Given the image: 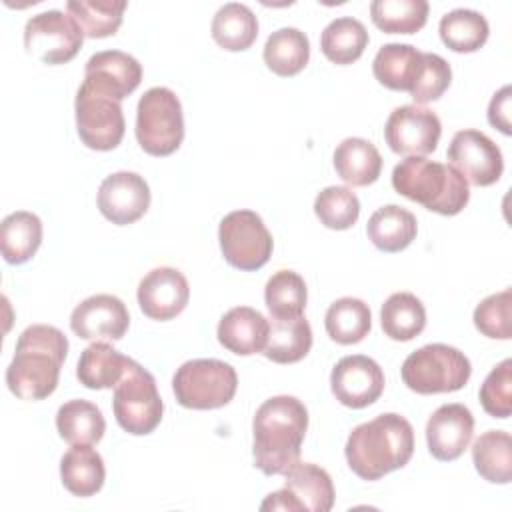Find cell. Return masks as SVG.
<instances>
[{
    "label": "cell",
    "instance_id": "obj_1",
    "mask_svg": "<svg viewBox=\"0 0 512 512\" xmlns=\"http://www.w3.org/2000/svg\"><path fill=\"white\" fill-rule=\"evenodd\" d=\"M308 430V410L294 396H272L254 414V464L266 476L286 474L298 462Z\"/></svg>",
    "mask_w": 512,
    "mask_h": 512
},
{
    "label": "cell",
    "instance_id": "obj_2",
    "mask_svg": "<svg viewBox=\"0 0 512 512\" xmlns=\"http://www.w3.org/2000/svg\"><path fill=\"white\" fill-rule=\"evenodd\" d=\"M68 354V338L48 324L28 326L16 342V352L6 368V384L20 400L48 398L56 386Z\"/></svg>",
    "mask_w": 512,
    "mask_h": 512
},
{
    "label": "cell",
    "instance_id": "obj_3",
    "mask_svg": "<svg viewBox=\"0 0 512 512\" xmlns=\"http://www.w3.org/2000/svg\"><path fill=\"white\" fill-rule=\"evenodd\" d=\"M414 452L412 424L394 412L358 424L344 446L350 470L362 480H378L408 464Z\"/></svg>",
    "mask_w": 512,
    "mask_h": 512
},
{
    "label": "cell",
    "instance_id": "obj_4",
    "mask_svg": "<svg viewBox=\"0 0 512 512\" xmlns=\"http://www.w3.org/2000/svg\"><path fill=\"white\" fill-rule=\"evenodd\" d=\"M392 186L398 194L442 216H454L470 200L466 178L450 164L422 156H408L392 170Z\"/></svg>",
    "mask_w": 512,
    "mask_h": 512
},
{
    "label": "cell",
    "instance_id": "obj_5",
    "mask_svg": "<svg viewBox=\"0 0 512 512\" xmlns=\"http://www.w3.org/2000/svg\"><path fill=\"white\" fill-rule=\"evenodd\" d=\"M402 380L416 394L456 392L472 374L470 360L454 346L426 344L414 350L402 364Z\"/></svg>",
    "mask_w": 512,
    "mask_h": 512
},
{
    "label": "cell",
    "instance_id": "obj_6",
    "mask_svg": "<svg viewBox=\"0 0 512 512\" xmlns=\"http://www.w3.org/2000/svg\"><path fill=\"white\" fill-rule=\"evenodd\" d=\"M136 140L150 156H170L184 140V116L178 96L164 86L146 90L136 108Z\"/></svg>",
    "mask_w": 512,
    "mask_h": 512
},
{
    "label": "cell",
    "instance_id": "obj_7",
    "mask_svg": "<svg viewBox=\"0 0 512 512\" xmlns=\"http://www.w3.org/2000/svg\"><path fill=\"white\" fill-rule=\"evenodd\" d=\"M238 388L236 370L216 358L184 362L174 378L172 390L180 406L190 410H214L226 406Z\"/></svg>",
    "mask_w": 512,
    "mask_h": 512
},
{
    "label": "cell",
    "instance_id": "obj_8",
    "mask_svg": "<svg viewBox=\"0 0 512 512\" xmlns=\"http://www.w3.org/2000/svg\"><path fill=\"white\" fill-rule=\"evenodd\" d=\"M112 408L116 422L128 434L144 436L160 424L164 404L156 380L136 360H130L122 380L114 386Z\"/></svg>",
    "mask_w": 512,
    "mask_h": 512
},
{
    "label": "cell",
    "instance_id": "obj_9",
    "mask_svg": "<svg viewBox=\"0 0 512 512\" xmlns=\"http://www.w3.org/2000/svg\"><path fill=\"white\" fill-rule=\"evenodd\" d=\"M218 240L224 260L244 272L262 268L272 256V234L252 210H234L218 226Z\"/></svg>",
    "mask_w": 512,
    "mask_h": 512
},
{
    "label": "cell",
    "instance_id": "obj_10",
    "mask_svg": "<svg viewBox=\"0 0 512 512\" xmlns=\"http://www.w3.org/2000/svg\"><path fill=\"white\" fill-rule=\"evenodd\" d=\"M76 130L92 150H114L124 136V114L118 100L82 82L74 100Z\"/></svg>",
    "mask_w": 512,
    "mask_h": 512
},
{
    "label": "cell",
    "instance_id": "obj_11",
    "mask_svg": "<svg viewBox=\"0 0 512 512\" xmlns=\"http://www.w3.org/2000/svg\"><path fill=\"white\" fill-rule=\"evenodd\" d=\"M82 40L80 26L60 10L40 12L24 26L26 52L44 64L70 62L82 48Z\"/></svg>",
    "mask_w": 512,
    "mask_h": 512
},
{
    "label": "cell",
    "instance_id": "obj_12",
    "mask_svg": "<svg viewBox=\"0 0 512 512\" xmlns=\"http://www.w3.org/2000/svg\"><path fill=\"white\" fill-rule=\"evenodd\" d=\"M440 134V118L432 110L416 104L394 108L384 126V138L390 150L406 156H424L434 152Z\"/></svg>",
    "mask_w": 512,
    "mask_h": 512
},
{
    "label": "cell",
    "instance_id": "obj_13",
    "mask_svg": "<svg viewBox=\"0 0 512 512\" xmlns=\"http://www.w3.org/2000/svg\"><path fill=\"white\" fill-rule=\"evenodd\" d=\"M448 160L474 186L498 182L504 170L500 148L484 132L472 128L454 134L448 146Z\"/></svg>",
    "mask_w": 512,
    "mask_h": 512
},
{
    "label": "cell",
    "instance_id": "obj_14",
    "mask_svg": "<svg viewBox=\"0 0 512 512\" xmlns=\"http://www.w3.org/2000/svg\"><path fill=\"white\" fill-rule=\"evenodd\" d=\"M336 400L348 408H366L384 392V372L376 360L364 354L344 356L330 374Z\"/></svg>",
    "mask_w": 512,
    "mask_h": 512
},
{
    "label": "cell",
    "instance_id": "obj_15",
    "mask_svg": "<svg viewBox=\"0 0 512 512\" xmlns=\"http://www.w3.org/2000/svg\"><path fill=\"white\" fill-rule=\"evenodd\" d=\"M130 324L126 304L112 294H94L82 300L70 316L72 332L82 340L116 342Z\"/></svg>",
    "mask_w": 512,
    "mask_h": 512
},
{
    "label": "cell",
    "instance_id": "obj_16",
    "mask_svg": "<svg viewBox=\"0 0 512 512\" xmlns=\"http://www.w3.org/2000/svg\"><path fill=\"white\" fill-rule=\"evenodd\" d=\"M150 206V188L136 172H114L98 188V208L106 220L118 226L136 222Z\"/></svg>",
    "mask_w": 512,
    "mask_h": 512
},
{
    "label": "cell",
    "instance_id": "obj_17",
    "mask_svg": "<svg viewBox=\"0 0 512 512\" xmlns=\"http://www.w3.org/2000/svg\"><path fill=\"white\" fill-rule=\"evenodd\" d=\"M190 286L186 276L170 266L150 270L138 284L140 310L152 320H172L188 304Z\"/></svg>",
    "mask_w": 512,
    "mask_h": 512
},
{
    "label": "cell",
    "instance_id": "obj_18",
    "mask_svg": "<svg viewBox=\"0 0 512 512\" xmlns=\"http://www.w3.org/2000/svg\"><path fill=\"white\" fill-rule=\"evenodd\" d=\"M474 434V416L464 404H442L426 424L428 450L436 460L450 462L464 454Z\"/></svg>",
    "mask_w": 512,
    "mask_h": 512
},
{
    "label": "cell",
    "instance_id": "obj_19",
    "mask_svg": "<svg viewBox=\"0 0 512 512\" xmlns=\"http://www.w3.org/2000/svg\"><path fill=\"white\" fill-rule=\"evenodd\" d=\"M142 80L140 62L122 50H102L88 58L84 70V82L96 90L124 100L132 94Z\"/></svg>",
    "mask_w": 512,
    "mask_h": 512
},
{
    "label": "cell",
    "instance_id": "obj_20",
    "mask_svg": "<svg viewBox=\"0 0 512 512\" xmlns=\"http://www.w3.org/2000/svg\"><path fill=\"white\" fill-rule=\"evenodd\" d=\"M270 322L250 306L230 308L218 324V342L238 356L262 352L268 340Z\"/></svg>",
    "mask_w": 512,
    "mask_h": 512
},
{
    "label": "cell",
    "instance_id": "obj_21",
    "mask_svg": "<svg viewBox=\"0 0 512 512\" xmlns=\"http://www.w3.org/2000/svg\"><path fill=\"white\" fill-rule=\"evenodd\" d=\"M60 478L70 494L92 496L104 486V460L90 444H76L60 460Z\"/></svg>",
    "mask_w": 512,
    "mask_h": 512
},
{
    "label": "cell",
    "instance_id": "obj_22",
    "mask_svg": "<svg viewBox=\"0 0 512 512\" xmlns=\"http://www.w3.org/2000/svg\"><path fill=\"white\" fill-rule=\"evenodd\" d=\"M284 488L300 502L302 510L328 512L334 506L332 478L316 464L294 462L286 470Z\"/></svg>",
    "mask_w": 512,
    "mask_h": 512
},
{
    "label": "cell",
    "instance_id": "obj_23",
    "mask_svg": "<svg viewBox=\"0 0 512 512\" xmlns=\"http://www.w3.org/2000/svg\"><path fill=\"white\" fill-rule=\"evenodd\" d=\"M416 232L418 224L414 214L396 204L378 208L366 224L370 242L382 252H400L408 248L416 238Z\"/></svg>",
    "mask_w": 512,
    "mask_h": 512
},
{
    "label": "cell",
    "instance_id": "obj_24",
    "mask_svg": "<svg viewBox=\"0 0 512 512\" xmlns=\"http://www.w3.org/2000/svg\"><path fill=\"white\" fill-rule=\"evenodd\" d=\"M334 168L346 184L368 186L380 176L382 156L370 140L346 138L334 150Z\"/></svg>",
    "mask_w": 512,
    "mask_h": 512
},
{
    "label": "cell",
    "instance_id": "obj_25",
    "mask_svg": "<svg viewBox=\"0 0 512 512\" xmlns=\"http://www.w3.org/2000/svg\"><path fill=\"white\" fill-rule=\"evenodd\" d=\"M312 348V328L304 316L274 318L262 354L276 364H294Z\"/></svg>",
    "mask_w": 512,
    "mask_h": 512
},
{
    "label": "cell",
    "instance_id": "obj_26",
    "mask_svg": "<svg viewBox=\"0 0 512 512\" xmlns=\"http://www.w3.org/2000/svg\"><path fill=\"white\" fill-rule=\"evenodd\" d=\"M132 358L120 354L106 342H94L88 348L82 350L76 376L80 384H84L90 390H104L116 386Z\"/></svg>",
    "mask_w": 512,
    "mask_h": 512
},
{
    "label": "cell",
    "instance_id": "obj_27",
    "mask_svg": "<svg viewBox=\"0 0 512 512\" xmlns=\"http://www.w3.org/2000/svg\"><path fill=\"white\" fill-rule=\"evenodd\" d=\"M420 60L422 52L410 44H384L374 56L372 72L382 86L410 92L420 68Z\"/></svg>",
    "mask_w": 512,
    "mask_h": 512
},
{
    "label": "cell",
    "instance_id": "obj_28",
    "mask_svg": "<svg viewBox=\"0 0 512 512\" xmlns=\"http://www.w3.org/2000/svg\"><path fill=\"white\" fill-rule=\"evenodd\" d=\"M42 242V222L36 214L18 210L0 224V250L8 264L30 260Z\"/></svg>",
    "mask_w": 512,
    "mask_h": 512
},
{
    "label": "cell",
    "instance_id": "obj_29",
    "mask_svg": "<svg viewBox=\"0 0 512 512\" xmlns=\"http://www.w3.org/2000/svg\"><path fill=\"white\" fill-rule=\"evenodd\" d=\"M56 428L68 444H96L104 436L106 422L100 408L88 400H68L56 412Z\"/></svg>",
    "mask_w": 512,
    "mask_h": 512
},
{
    "label": "cell",
    "instance_id": "obj_30",
    "mask_svg": "<svg viewBox=\"0 0 512 512\" xmlns=\"http://www.w3.org/2000/svg\"><path fill=\"white\" fill-rule=\"evenodd\" d=\"M212 38L230 52L246 50L258 36V20L254 12L240 2H228L212 18Z\"/></svg>",
    "mask_w": 512,
    "mask_h": 512
},
{
    "label": "cell",
    "instance_id": "obj_31",
    "mask_svg": "<svg viewBox=\"0 0 512 512\" xmlns=\"http://www.w3.org/2000/svg\"><path fill=\"white\" fill-rule=\"evenodd\" d=\"M472 460L478 474L492 484L512 480V438L504 430L480 434L472 446Z\"/></svg>",
    "mask_w": 512,
    "mask_h": 512
},
{
    "label": "cell",
    "instance_id": "obj_32",
    "mask_svg": "<svg viewBox=\"0 0 512 512\" xmlns=\"http://www.w3.org/2000/svg\"><path fill=\"white\" fill-rule=\"evenodd\" d=\"M310 58L308 36L298 28H278L264 44V62L278 76L298 74Z\"/></svg>",
    "mask_w": 512,
    "mask_h": 512
},
{
    "label": "cell",
    "instance_id": "obj_33",
    "mask_svg": "<svg viewBox=\"0 0 512 512\" xmlns=\"http://www.w3.org/2000/svg\"><path fill=\"white\" fill-rule=\"evenodd\" d=\"M380 324L388 338L408 342L416 338L426 326L424 304L410 292H394L382 304Z\"/></svg>",
    "mask_w": 512,
    "mask_h": 512
},
{
    "label": "cell",
    "instance_id": "obj_34",
    "mask_svg": "<svg viewBox=\"0 0 512 512\" xmlns=\"http://www.w3.org/2000/svg\"><path fill=\"white\" fill-rule=\"evenodd\" d=\"M328 336L338 344H356L364 340L372 328V312L360 298H338L324 316Z\"/></svg>",
    "mask_w": 512,
    "mask_h": 512
},
{
    "label": "cell",
    "instance_id": "obj_35",
    "mask_svg": "<svg viewBox=\"0 0 512 512\" xmlns=\"http://www.w3.org/2000/svg\"><path fill=\"white\" fill-rule=\"evenodd\" d=\"M366 46H368V32L364 24L350 16L332 20L320 36V50L334 64L356 62L362 56Z\"/></svg>",
    "mask_w": 512,
    "mask_h": 512
},
{
    "label": "cell",
    "instance_id": "obj_36",
    "mask_svg": "<svg viewBox=\"0 0 512 512\" xmlns=\"http://www.w3.org/2000/svg\"><path fill=\"white\" fill-rule=\"evenodd\" d=\"M440 38L454 52H476L484 46L490 34L488 20L468 8H456L442 16Z\"/></svg>",
    "mask_w": 512,
    "mask_h": 512
},
{
    "label": "cell",
    "instance_id": "obj_37",
    "mask_svg": "<svg viewBox=\"0 0 512 512\" xmlns=\"http://www.w3.org/2000/svg\"><path fill=\"white\" fill-rule=\"evenodd\" d=\"M124 0H70L68 14L88 38H106L116 34L126 10Z\"/></svg>",
    "mask_w": 512,
    "mask_h": 512
},
{
    "label": "cell",
    "instance_id": "obj_38",
    "mask_svg": "<svg viewBox=\"0 0 512 512\" xmlns=\"http://www.w3.org/2000/svg\"><path fill=\"white\" fill-rule=\"evenodd\" d=\"M370 18L386 34H414L428 18L426 0H374Z\"/></svg>",
    "mask_w": 512,
    "mask_h": 512
},
{
    "label": "cell",
    "instance_id": "obj_39",
    "mask_svg": "<svg viewBox=\"0 0 512 512\" xmlns=\"http://www.w3.org/2000/svg\"><path fill=\"white\" fill-rule=\"evenodd\" d=\"M264 300L274 318L302 316L308 300L306 282L294 270H278L266 282Z\"/></svg>",
    "mask_w": 512,
    "mask_h": 512
},
{
    "label": "cell",
    "instance_id": "obj_40",
    "mask_svg": "<svg viewBox=\"0 0 512 512\" xmlns=\"http://www.w3.org/2000/svg\"><path fill=\"white\" fill-rule=\"evenodd\" d=\"M314 214L332 230H348L360 216L358 196L346 186H328L314 200Z\"/></svg>",
    "mask_w": 512,
    "mask_h": 512
},
{
    "label": "cell",
    "instance_id": "obj_41",
    "mask_svg": "<svg viewBox=\"0 0 512 512\" xmlns=\"http://www.w3.org/2000/svg\"><path fill=\"white\" fill-rule=\"evenodd\" d=\"M452 70L450 64L432 52H422L420 68L410 88V96L414 98L416 106L438 100L450 86Z\"/></svg>",
    "mask_w": 512,
    "mask_h": 512
},
{
    "label": "cell",
    "instance_id": "obj_42",
    "mask_svg": "<svg viewBox=\"0 0 512 512\" xmlns=\"http://www.w3.org/2000/svg\"><path fill=\"white\" fill-rule=\"evenodd\" d=\"M510 304L512 292L510 288L486 296L474 310V326L480 334L498 340L512 338V322H510Z\"/></svg>",
    "mask_w": 512,
    "mask_h": 512
},
{
    "label": "cell",
    "instance_id": "obj_43",
    "mask_svg": "<svg viewBox=\"0 0 512 512\" xmlns=\"http://www.w3.org/2000/svg\"><path fill=\"white\" fill-rule=\"evenodd\" d=\"M482 408L494 418H508L512 414V360H502L490 370L480 388Z\"/></svg>",
    "mask_w": 512,
    "mask_h": 512
},
{
    "label": "cell",
    "instance_id": "obj_44",
    "mask_svg": "<svg viewBox=\"0 0 512 512\" xmlns=\"http://www.w3.org/2000/svg\"><path fill=\"white\" fill-rule=\"evenodd\" d=\"M510 100H512V88L506 84L492 96L490 106H488V122L506 136L512 134V128H510Z\"/></svg>",
    "mask_w": 512,
    "mask_h": 512
},
{
    "label": "cell",
    "instance_id": "obj_45",
    "mask_svg": "<svg viewBox=\"0 0 512 512\" xmlns=\"http://www.w3.org/2000/svg\"><path fill=\"white\" fill-rule=\"evenodd\" d=\"M260 510H288V512H302L300 502L286 490H278L274 494H268L266 500L260 504Z\"/></svg>",
    "mask_w": 512,
    "mask_h": 512
}]
</instances>
